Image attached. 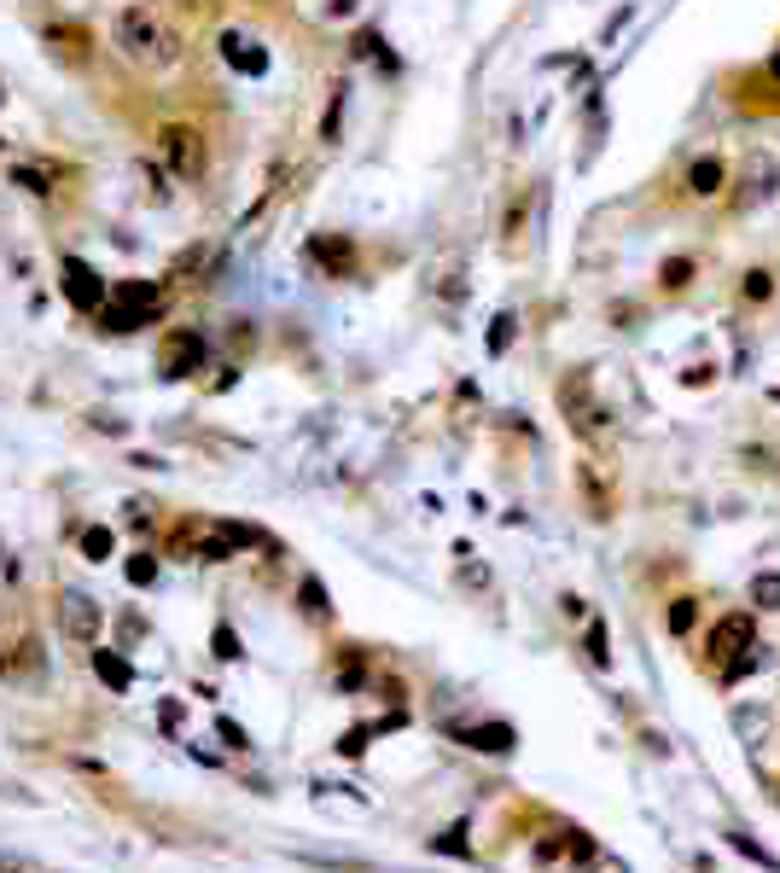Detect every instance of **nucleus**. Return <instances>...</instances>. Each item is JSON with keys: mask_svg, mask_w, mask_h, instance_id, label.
I'll return each instance as SVG.
<instances>
[{"mask_svg": "<svg viewBox=\"0 0 780 873\" xmlns=\"http://www.w3.org/2000/svg\"><path fill=\"white\" fill-rule=\"evenodd\" d=\"M117 53L141 71H175L181 64V35L157 7H123L117 12Z\"/></svg>", "mask_w": 780, "mask_h": 873, "instance_id": "f257e3e1", "label": "nucleus"}, {"mask_svg": "<svg viewBox=\"0 0 780 873\" xmlns=\"http://www.w3.org/2000/svg\"><path fill=\"white\" fill-rule=\"evenodd\" d=\"M164 304H170V286L164 280H117V286H111V304L100 309V327L105 332L152 327V320H164Z\"/></svg>", "mask_w": 780, "mask_h": 873, "instance_id": "f03ea898", "label": "nucleus"}, {"mask_svg": "<svg viewBox=\"0 0 780 873\" xmlns=\"http://www.w3.org/2000/svg\"><path fill=\"white\" fill-rule=\"evenodd\" d=\"M757 617L751 612H728L717 629L705 635V658H710V670H717L722 681H733V676H746L751 664H757Z\"/></svg>", "mask_w": 780, "mask_h": 873, "instance_id": "7ed1b4c3", "label": "nucleus"}, {"mask_svg": "<svg viewBox=\"0 0 780 873\" xmlns=\"http://www.w3.org/2000/svg\"><path fill=\"white\" fill-rule=\"evenodd\" d=\"M157 157H164L170 175L198 181L211 170V141H204V129H193V123H164L157 129Z\"/></svg>", "mask_w": 780, "mask_h": 873, "instance_id": "20e7f679", "label": "nucleus"}, {"mask_svg": "<svg viewBox=\"0 0 780 873\" xmlns=\"http://www.w3.org/2000/svg\"><path fill=\"white\" fill-rule=\"evenodd\" d=\"M560 408H565V420H571V431H577V436H601L606 420H612V413L594 402V379L588 373H571L560 384Z\"/></svg>", "mask_w": 780, "mask_h": 873, "instance_id": "39448f33", "label": "nucleus"}, {"mask_svg": "<svg viewBox=\"0 0 780 873\" xmlns=\"http://www.w3.org/2000/svg\"><path fill=\"white\" fill-rule=\"evenodd\" d=\"M204 332H187V327H175L164 332V343H157V367H164V379H193L204 373Z\"/></svg>", "mask_w": 780, "mask_h": 873, "instance_id": "423d86ee", "label": "nucleus"}, {"mask_svg": "<svg viewBox=\"0 0 780 873\" xmlns=\"http://www.w3.org/2000/svg\"><path fill=\"white\" fill-rule=\"evenodd\" d=\"M59 286H64V297H71L82 315H100V309L111 304V286H105L82 257H64V263H59Z\"/></svg>", "mask_w": 780, "mask_h": 873, "instance_id": "0eeeda50", "label": "nucleus"}, {"mask_svg": "<svg viewBox=\"0 0 780 873\" xmlns=\"http://www.w3.org/2000/svg\"><path fill=\"white\" fill-rule=\"evenodd\" d=\"M100 624H105V612L88 600V594H76V588L59 594V629H64V640H76V647H94Z\"/></svg>", "mask_w": 780, "mask_h": 873, "instance_id": "6e6552de", "label": "nucleus"}, {"mask_svg": "<svg viewBox=\"0 0 780 873\" xmlns=\"http://www.w3.org/2000/svg\"><path fill=\"white\" fill-rule=\"evenodd\" d=\"M216 53H222L227 71H239V76H263L268 71V48H263V35H250V30H222Z\"/></svg>", "mask_w": 780, "mask_h": 873, "instance_id": "1a4fd4ad", "label": "nucleus"}, {"mask_svg": "<svg viewBox=\"0 0 780 873\" xmlns=\"http://www.w3.org/2000/svg\"><path fill=\"white\" fill-rule=\"evenodd\" d=\"M588 862H594V839L571 833V826L536 844V867H588Z\"/></svg>", "mask_w": 780, "mask_h": 873, "instance_id": "9d476101", "label": "nucleus"}, {"mask_svg": "<svg viewBox=\"0 0 780 873\" xmlns=\"http://www.w3.org/2000/svg\"><path fill=\"white\" fill-rule=\"evenodd\" d=\"M304 250H309V263H315L320 274H327V280H343V274L356 268V245L343 239V234H315Z\"/></svg>", "mask_w": 780, "mask_h": 873, "instance_id": "9b49d317", "label": "nucleus"}, {"mask_svg": "<svg viewBox=\"0 0 780 873\" xmlns=\"http://www.w3.org/2000/svg\"><path fill=\"white\" fill-rule=\"evenodd\" d=\"M728 187V164L717 152H699L694 164H687V198H717Z\"/></svg>", "mask_w": 780, "mask_h": 873, "instance_id": "f8f14e48", "label": "nucleus"}, {"mask_svg": "<svg viewBox=\"0 0 780 873\" xmlns=\"http://www.w3.org/2000/svg\"><path fill=\"white\" fill-rule=\"evenodd\" d=\"M769 193H780V170L757 157V164H751V175H746V193H733V210H751V204H763Z\"/></svg>", "mask_w": 780, "mask_h": 873, "instance_id": "ddd939ff", "label": "nucleus"}, {"mask_svg": "<svg viewBox=\"0 0 780 873\" xmlns=\"http://www.w3.org/2000/svg\"><path fill=\"white\" fill-rule=\"evenodd\" d=\"M12 187H24L30 198L59 193V164H12Z\"/></svg>", "mask_w": 780, "mask_h": 873, "instance_id": "4468645a", "label": "nucleus"}, {"mask_svg": "<svg viewBox=\"0 0 780 873\" xmlns=\"http://www.w3.org/2000/svg\"><path fill=\"white\" fill-rule=\"evenodd\" d=\"M694 274H699L694 257H664V263H658V291H670V297L687 291V286H694Z\"/></svg>", "mask_w": 780, "mask_h": 873, "instance_id": "2eb2a0df", "label": "nucleus"}, {"mask_svg": "<svg viewBox=\"0 0 780 873\" xmlns=\"http://www.w3.org/2000/svg\"><path fill=\"white\" fill-rule=\"evenodd\" d=\"M694 624H699V600H694V594H676V600L664 606V629L681 640V635H694Z\"/></svg>", "mask_w": 780, "mask_h": 873, "instance_id": "dca6fc26", "label": "nucleus"}, {"mask_svg": "<svg viewBox=\"0 0 780 873\" xmlns=\"http://www.w3.org/2000/svg\"><path fill=\"white\" fill-rule=\"evenodd\" d=\"M769 297H774V274L769 268H746L740 274V304L757 309V304H769Z\"/></svg>", "mask_w": 780, "mask_h": 873, "instance_id": "f3484780", "label": "nucleus"}, {"mask_svg": "<svg viewBox=\"0 0 780 873\" xmlns=\"http://www.w3.org/2000/svg\"><path fill=\"white\" fill-rule=\"evenodd\" d=\"M48 48H53V53H71V59L82 64V59H88V35H82L76 24H48Z\"/></svg>", "mask_w": 780, "mask_h": 873, "instance_id": "a211bd4d", "label": "nucleus"}, {"mask_svg": "<svg viewBox=\"0 0 780 873\" xmlns=\"http://www.w3.org/2000/svg\"><path fill=\"white\" fill-rule=\"evenodd\" d=\"M751 606L757 612H780V571H757L751 577Z\"/></svg>", "mask_w": 780, "mask_h": 873, "instance_id": "6ab92c4d", "label": "nucleus"}, {"mask_svg": "<svg viewBox=\"0 0 780 873\" xmlns=\"http://www.w3.org/2000/svg\"><path fill=\"white\" fill-rule=\"evenodd\" d=\"M356 59H373L379 71H397V53H384V41H379L373 30H361V35H356Z\"/></svg>", "mask_w": 780, "mask_h": 873, "instance_id": "aec40b11", "label": "nucleus"}, {"mask_svg": "<svg viewBox=\"0 0 780 873\" xmlns=\"http://www.w3.org/2000/svg\"><path fill=\"white\" fill-rule=\"evenodd\" d=\"M513 327H519L513 315H495V320H490V356H501V350L513 343Z\"/></svg>", "mask_w": 780, "mask_h": 873, "instance_id": "412c9836", "label": "nucleus"}, {"mask_svg": "<svg viewBox=\"0 0 780 873\" xmlns=\"http://www.w3.org/2000/svg\"><path fill=\"white\" fill-rule=\"evenodd\" d=\"M588 658L601 664V670L612 664V653H606V624H601V617H588Z\"/></svg>", "mask_w": 780, "mask_h": 873, "instance_id": "4be33fe9", "label": "nucleus"}, {"mask_svg": "<svg viewBox=\"0 0 780 873\" xmlns=\"http://www.w3.org/2000/svg\"><path fill=\"white\" fill-rule=\"evenodd\" d=\"M524 210H531V193H519V198L507 204V245L524 234Z\"/></svg>", "mask_w": 780, "mask_h": 873, "instance_id": "5701e85b", "label": "nucleus"}, {"mask_svg": "<svg viewBox=\"0 0 780 873\" xmlns=\"http://www.w3.org/2000/svg\"><path fill=\"white\" fill-rule=\"evenodd\" d=\"M82 554H88V559H105V554H111V531H88V536H82Z\"/></svg>", "mask_w": 780, "mask_h": 873, "instance_id": "b1692460", "label": "nucleus"}, {"mask_svg": "<svg viewBox=\"0 0 780 873\" xmlns=\"http://www.w3.org/2000/svg\"><path fill=\"white\" fill-rule=\"evenodd\" d=\"M100 676H105V681H117V687H129V664H123V658H111V653H100Z\"/></svg>", "mask_w": 780, "mask_h": 873, "instance_id": "393cba45", "label": "nucleus"}, {"mask_svg": "<svg viewBox=\"0 0 780 873\" xmlns=\"http://www.w3.org/2000/svg\"><path fill=\"white\" fill-rule=\"evenodd\" d=\"M304 600H309V617H315V624H327V594H320V583H304Z\"/></svg>", "mask_w": 780, "mask_h": 873, "instance_id": "a878e982", "label": "nucleus"}, {"mask_svg": "<svg viewBox=\"0 0 780 873\" xmlns=\"http://www.w3.org/2000/svg\"><path fill=\"white\" fill-rule=\"evenodd\" d=\"M763 76H769V82H774V94H780V48H774V53H769V64H763Z\"/></svg>", "mask_w": 780, "mask_h": 873, "instance_id": "bb28decb", "label": "nucleus"}, {"mask_svg": "<svg viewBox=\"0 0 780 873\" xmlns=\"http://www.w3.org/2000/svg\"><path fill=\"white\" fill-rule=\"evenodd\" d=\"M0 873H24V867H18V862H0Z\"/></svg>", "mask_w": 780, "mask_h": 873, "instance_id": "cd10ccee", "label": "nucleus"}, {"mask_svg": "<svg viewBox=\"0 0 780 873\" xmlns=\"http://www.w3.org/2000/svg\"><path fill=\"white\" fill-rule=\"evenodd\" d=\"M0 105H7V94H0Z\"/></svg>", "mask_w": 780, "mask_h": 873, "instance_id": "c85d7f7f", "label": "nucleus"}, {"mask_svg": "<svg viewBox=\"0 0 780 873\" xmlns=\"http://www.w3.org/2000/svg\"><path fill=\"white\" fill-rule=\"evenodd\" d=\"M774 402H780V390H774Z\"/></svg>", "mask_w": 780, "mask_h": 873, "instance_id": "c756f323", "label": "nucleus"}]
</instances>
